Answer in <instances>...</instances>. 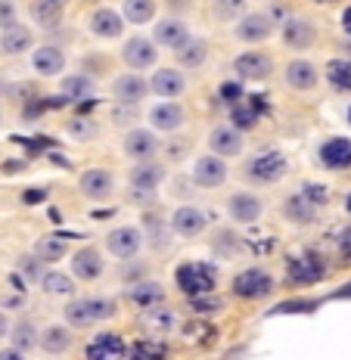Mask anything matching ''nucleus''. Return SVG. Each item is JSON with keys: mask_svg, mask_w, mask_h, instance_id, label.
Returning <instances> with one entry per match:
<instances>
[{"mask_svg": "<svg viewBox=\"0 0 351 360\" xmlns=\"http://www.w3.org/2000/svg\"><path fill=\"white\" fill-rule=\"evenodd\" d=\"M128 302L137 304L140 311L155 307V304H165V286L155 280H143V283H137V286L128 289Z\"/></svg>", "mask_w": 351, "mask_h": 360, "instance_id": "obj_32", "label": "nucleus"}, {"mask_svg": "<svg viewBox=\"0 0 351 360\" xmlns=\"http://www.w3.org/2000/svg\"><path fill=\"white\" fill-rule=\"evenodd\" d=\"M32 65L37 75H44V78H53V75H63L65 69V53L59 47H50V44H44V47H37L32 53Z\"/></svg>", "mask_w": 351, "mask_h": 360, "instance_id": "obj_30", "label": "nucleus"}, {"mask_svg": "<svg viewBox=\"0 0 351 360\" xmlns=\"http://www.w3.org/2000/svg\"><path fill=\"white\" fill-rule=\"evenodd\" d=\"M286 171H289L286 155H283L280 149H264V153L252 155V159L245 162L243 174H245V180H252V184H258V186H271V184H277Z\"/></svg>", "mask_w": 351, "mask_h": 360, "instance_id": "obj_4", "label": "nucleus"}, {"mask_svg": "<svg viewBox=\"0 0 351 360\" xmlns=\"http://www.w3.org/2000/svg\"><path fill=\"white\" fill-rule=\"evenodd\" d=\"M32 16H34V22H41V25H56V22L63 19V10L41 4V0H32Z\"/></svg>", "mask_w": 351, "mask_h": 360, "instance_id": "obj_44", "label": "nucleus"}, {"mask_svg": "<svg viewBox=\"0 0 351 360\" xmlns=\"http://www.w3.org/2000/svg\"><path fill=\"white\" fill-rule=\"evenodd\" d=\"M212 4H215V0H212Z\"/></svg>", "mask_w": 351, "mask_h": 360, "instance_id": "obj_59", "label": "nucleus"}, {"mask_svg": "<svg viewBox=\"0 0 351 360\" xmlns=\"http://www.w3.org/2000/svg\"><path fill=\"white\" fill-rule=\"evenodd\" d=\"M317 162L326 171H348L351 168V140L348 137H330L317 149Z\"/></svg>", "mask_w": 351, "mask_h": 360, "instance_id": "obj_14", "label": "nucleus"}, {"mask_svg": "<svg viewBox=\"0 0 351 360\" xmlns=\"http://www.w3.org/2000/svg\"><path fill=\"white\" fill-rule=\"evenodd\" d=\"M34 255L47 264V261H59L65 255V243H63V236H41L37 239V245H34Z\"/></svg>", "mask_w": 351, "mask_h": 360, "instance_id": "obj_40", "label": "nucleus"}, {"mask_svg": "<svg viewBox=\"0 0 351 360\" xmlns=\"http://www.w3.org/2000/svg\"><path fill=\"white\" fill-rule=\"evenodd\" d=\"M41 4H47V6H56V10H65V6H69V0H41Z\"/></svg>", "mask_w": 351, "mask_h": 360, "instance_id": "obj_54", "label": "nucleus"}, {"mask_svg": "<svg viewBox=\"0 0 351 360\" xmlns=\"http://www.w3.org/2000/svg\"><path fill=\"white\" fill-rule=\"evenodd\" d=\"M317 307H320L317 298H289V302L271 307L267 317H283V314H311V311H317Z\"/></svg>", "mask_w": 351, "mask_h": 360, "instance_id": "obj_41", "label": "nucleus"}, {"mask_svg": "<svg viewBox=\"0 0 351 360\" xmlns=\"http://www.w3.org/2000/svg\"><path fill=\"white\" fill-rule=\"evenodd\" d=\"M333 298H351V283H348V286H342V289H336Z\"/></svg>", "mask_w": 351, "mask_h": 360, "instance_id": "obj_53", "label": "nucleus"}, {"mask_svg": "<svg viewBox=\"0 0 351 360\" xmlns=\"http://www.w3.org/2000/svg\"><path fill=\"white\" fill-rule=\"evenodd\" d=\"M342 32L351 37V6H345V10H342Z\"/></svg>", "mask_w": 351, "mask_h": 360, "instance_id": "obj_52", "label": "nucleus"}, {"mask_svg": "<svg viewBox=\"0 0 351 360\" xmlns=\"http://www.w3.org/2000/svg\"><path fill=\"white\" fill-rule=\"evenodd\" d=\"M155 0H125L122 4V19H128L131 25H146L155 16Z\"/></svg>", "mask_w": 351, "mask_h": 360, "instance_id": "obj_37", "label": "nucleus"}, {"mask_svg": "<svg viewBox=\"0 0 351 360\" xmlns=\"http://www.w3.org/2000/svg\"><path fill=\"white\" fill-rule=\"evenodd\" d=\"M125 351H128V345H125L122 335L115 333H100L94 335V342L87 345V360H125Z\"/></svg>", "mask_w": 351, "mask_h": 360, "instance_id": "obj_26", "label": "nucleus"}, {"mask_svg": "<svg viewBox=\"0 0 351 360\" xmlns=\"http://www.w3.org/2000/svg\"><path fill=\"white\" fill-rule=\"evenodd\" d=\"M261 212H264V205H261V199L252 196V193H234V196L227 199V214L234 217L236 224H255Z\"/></svg>", "mask_w": 351, "mask_h": 360, "instance_id": "obj_29", "label": "nucleus"}, {"mask_svg": "<svg viewBox=\"0 0 351 360\" xmlns=\"http://www.w3.org/2000/svg\"><path fill=\"white\" fill-rule=\"evenodd\" d=\"M37 345H41V348L47 351V354H63V351L72 345V333H69V326H63V323L47 326L41 335H37Z\"/></svg>", "mask_w": 351, "mask_h": 360, "instance_id": "obj_35", "label": "nucleus"}, {"mask_svg": "<svg viewBox=\"0 0 351 360\" xmlns=\"http://www.w3.org/2000/svg\"><path fill=\"white\" fill-rule=\"evenodd\" d=\"M336 249L342 255V264H351V227H345L339 236H336Z\"/></svg>", "mask_w": 351, "mask_h": 360, "instance_id": "obj_50", "label": "nucleus"}, {"mask_svg": "<svg viewBox=\"0 0 351 360\" xmlns=\"http://www.w3.org/2000/svg\"><path fill=\"white\" fill-rule=\"evenodd\" d=\"M146 94H149V81L140 72H125L112 81V96H115L118 103H125V106L140 103Z\"/></svg>", "mask_w": 351, "mask_h": 360, "instance_id": "obj_20", "label": "nucleus"}, {"mask_svg": "<svg viewBox=\"0 0 351 360\" xmlns=\"http://www.w3.org/2000/svg\"><path fill=\"white\" fill-rule=\"evenodd\" d=\"M205 227H208V217L196 205H181L171 214V233H177L181 239H196Z\"/></svg>", "mask_w": 351, "mask_h": 360, "instance_id": "obj_13", "label": "nucleus"}, {"mask_svg": "<svg viewBox=\"0 0 351 360\" xmlns=\"http://www.w3.org/2000/svg\"><path fill=\"white\" fill-rule=\"evenodd\" d=\"M10 339H13V348H19L22 354H25V351H32L37 345V326L32 320H19V323L10 329Z\"/></svg>", "mask_w": 351, "mask_h": 360, "instance_id": "obj_38", "label": "nucleus"}, {"mask_svg": "<svg viewBox=\"0 0 351 360\" xmlns=\"http://www.w3.org/2000/svg\"><path fill=\"white\" fill-rule=\"evenodd\" d=\"M34 47V32L28 25H10L0 32V53L6 56H19V53H28Z\"/></svg>", "mask_w": 351, "mask_h": 360, "instance_id": "obj_28", "label": "nucleus"}, {"mask_svg": "<svg viewBox=\"0 0 351 360\" xmlns=\"http://www.w3.org/2000/svg\"><path fill=\"white\" fill-rule=\"evenodd\" d=\"M140 245H143V236H140V230L131 227V224L109 230V236H106V252L115 255L118 261H131L134 255L140 252Z\"/></svg>", "mask_w": 351, "mask_h": 360, "instance_id": "obj_10", "label": "nucleus"}, {"mask_svg": "<svg viewBox=\"0 0 351 360\" xmlns=\"http://www.w3.org/2000/svg\"><path fill=\"white\" fill-rule=\"evenodd\" d=\"M149 122H153L155 131H162V134H174V131H181L184 122H186V112L181 103H174V100H162V103H155L153 109H149Z\"/></svg>", "mask_w": 351, "mask_h": 360, "instance_id": "obj_21", "label": "nucleus"}, {"mask_svg": "<svg viewBox=\"0 0 351 360\" xmlns=\"http://www.w3.org/2000/svg\"><path fill=\"white\" fill-rule=\"evenodd\" d=\"M190 37L193 34H190V28H186V22L177 19V16H168V19L155 22V28H153V44L155 47L177 50V47H184Z\"/></svg>", "mask_w": 351, "mask_h": 360, "instance_id": "obj_18", "label": "nucleus"}, {"mask_svg": "<svg viewBox=\"0 0 351 360\" xmlns=\"http://www.w3.org/2000/svg\"><path fill=\"white\" fill-rule=\"evenodd\" d=\"M326 84L336 94H351V59H330V65H326Z\"/></svg>", "mask_w": 351, "mask_h": 360, "instance_id": "obj_36", "label": "nucleus"}, {"mask_svg": "<svg viewBox=\"0 0 351 360\" xmlns=\"http://www.w3.org/2000/svg\"><path fill=\"white\" fill-rule=\"evenodd\" d=\"M234 34L240 37L243 44H261L274 34V19L267 16V13H243Z\"/></svg>", "mask_w": 351, "mask_h": 360, "instance_id": "obj_15", "label": "nucleus"}, {"mask_svg": "<svg viewBox=\"0 0 351 360\" xmlns=\"http://www.w3.org/2000/svg\"><path fill=\"white\" fill-rule=\"evenodd\" d=\"M314 4H320V6H330V4H339V0H314Z\"/></svg>", "mask_w": 351, "mask_h": 360, "instance_id": "obj_56", "label": "nucleus"}, {"mask_svg": "<svg viewBox=\"0 0 351 360\" xmlns=\"http://www.w3.org/2000/svg\"><path fill=\"white\" fill-rule=\"evenodd\" d=\"M280 37H283V44H286L289 50L305 53V50H311L317 44V25L311 19H305V16H289L280 25Z\"/></svg>", "mask_w": 351, "mask_h": 360, "instance_id": "obj_7", "label": "nucleus"}, {"mask_svg": "<svg viewBox=\"0 0 351 360\" xmlns=\"http://www.w3.org/2000/svg\"><path fill=\"white\" fill-rule=\"evenodd\" d=\"M146 81H149V90L155 96H162V100H174V96H181L186 90V78L177 69H155L153 78H146Z\"/></svg>", "mask_w": 351, "mask_h": 360, "instance_id": "obj_25", "label": "nucleus"}, {"mask_svg": "<svg viewBox=\"0 0 351 360\" xmlns=\"http://www.w3.org/2000/svg\"><path fill=\"white\" fill-rule=\"evenodd\" d=\"M162 180H165V165L162 162H137L128 174V186L134 193H155Z\"/></svg>", "mask_w": 351, "mask_h": 360, "instance_id": "obj_19", "label": "nucleus"}, {"mask_svg": "<svg viewBox=\"0 0 351 360\" xmlns=\"http://www.w3.org/2000/svg\"><path fill=\"white\" fill-rule=\"evenodd\" d=\"M155 153H159V137L153 131H143V127H134L125 137V155L134 162H153Z\"/></svg>", "mask_w": 351, "mask_h": 360, "instance_id": "obj_22", "label": "nucleus"}, {"mask_svg": "<svg viewBox=\"0 0 351 360\" xmlns=\"http://www.w3.org/2000/svg\"><path fill=\"white\" fill-rule=\"evenodd\" d=\"M326 202H330V190H326V186L305 184L302 190H295L293 196H286V202H283V214H286L293 224H311Z\"/></svg>", "mask_w": 351, "mask_h": 360, "instance_id": "obj_1", "label": "nucleus"}, {"mask_svg": "<svg viewBox=\"0 0 351 360\" xmlns=\"http://www.w3.org/2000/svg\"><path fill=\"white\" fill-rule=\"evenodd\" d=\"M69 134L78 140H91L94 137V122H84V118H75L69 122Z\"/></svg>", "mask_w": 351, "mask_h": 360, "instance_id": "obj_49", "label": "nucleus"}, {"mask_svg": "<svg viewBox=\"0 0 351 360\" xmlns=\"http://www.w3.org/2000/svg\"><path fill=\"white\" fill-rule=\"evenodd\" d=\"M125 357L128 360H168V345L162 339H155V335H146V339L131 342Z\"/></svg>", "mask_w": 351, "mask_h": 360, "instance_id": "obj_33", "label": "nucleus"}, {"mask_svg": "<svg viewBox=\"0 0 351 360\" xmlns=\"http://www.w3.org/2000/svg\"><path fill=\"white\" fill-rule=\"evenodd\" d=\"M41 289L47 292V295H72L75 280H69L65 274H44L41 276Z\"/></svg>", "mask_w": 351, "mask_h": 360, "instance_id": "obj_42", "label": "nucleus"}, {"mask_svg": "<svg viewBox=\"0 0 351 360\" xmlns=\"http://www.w3.org/2000/svg\"><path fill=\"white\" fill-rule=\"evenodd\" d=\"M72 274L84 283H94L103 274V255L96 249H78L72 255Z\"/></svg>", "mask_w": 351, "mask_h": 360, "instance_id": "obj_31", "label": "nucleus"}, {"mask_svg": "<svg viewBox=\"0 0 351 360\" xmlns=\"http://www.w3.org/2000/svg\"><path fill=\"white\" fill-rule=\"evenodd\" d=\"M348 124H351V106H348Z\"/></svg>", "mask_w": 351, "mask_h": 360, "instance_id": "obj_58", "label": "nucleus"}, {"mask_svg": "<svg viewBox=\"0 0 351 360\" xmlns=\"http://www.w3.org/2000/svg\"><path fill=\"white\" fill-rule=\"evenodd\" d=\"M234 72L240 81H264L274 72V59L264 50H245L234 59Z\"/></svg>", "mask_w": 351, "mask_h": 360, "instance_id": "obj_9", "label": "nucleus"}, {"mask_svg": "<svg viewBox=\"0 0 351 360\" xmlns=\"http://www.w3.org/2000/svg\"><path fill=\"white\" fill-rule=\"evenodd\" d=\"M345 208H348V214H351V193H348V199H345Z\"/></svg>", "mask_w": 351, "mask_h": 360, "instance_id": "obj_57", "label": "nucleus"}, {"mask_svg": "<svg viewBox=\"0 0 351 360\" xmlns=\"http://www.w3.org/2000/svg\"><path fill=\"white\" fill-rule=\"evenodd\" d=\"M0 360H25V354H22L19 348H13V345H10V348L0 351Z\"/></svg>", "mask_w": 351, "mask_h": 360, "instance_id": "obj_51", "label": "nucleus"}, {"mask_svg": "<svg viewBox=\"0 0 351 360\" xmlns=\"http://www.w3.org/2000/svg\"><path fill=\"white\" fill-rule=\"evenodd\" d=\"M87 25H91V34L94 37H103V41H115V37H122V32H125L122 13L109 10V6H100V10L91 16Z\"/></svg>", "mask_w": 351, "mask_h": 360, "instance_id": "obj_27", "label": "nucleus"}, {"mask_svg": "<svg viewBox=\"0 0 351 360\" xmlns=\"http://www.w3.org/2000/svg\"><path fill=\"white\" fill-rule=\"evenodd\" d=\"M118 304L112 302V298H78V302L65 304V323L72 329H87L94 323H100V320H109L115 317Z\"/></svg>", "mask_w": 351, "mask_h": 360, "instance_id": "obj_3", "label": "nucleus"}, {"mask_svg": "<svg viewBox=\"0 0 351 360\" xmlns=\"http://www.w3.org/2000/svg\"><path fill=\"white\" fill-rule=\"evenodd\" d=\"M19 274L22 276H28L32 283H41V276H44V261L37 258V255H25V258L19 261Z\"/></svg>", "mask_w": 351, "mask_h": 360, "instance_id": "obj_46", "label": "nucleus"}, {"mask_svg": "<svg viewBox=\"0 0 351 360\" xmlns=\"http://www.w3.org/2000/svg\"><path fill=\"white\" fill-rule=\"evenodd\" d=\"M218 96L227 103V106H236V103L243 100V84L240 81H224V84L218 87Z\"/></svg>", "mask_w": 351, "mask_h": 360, "instance_id": "obj_47", "label": "nucleus"}, {"mask_svg": "<svg viewBox=\"0 0 351 360\" xmlns=\"http://www.w3.org/2000/svg\"><path fill=\"white\" fill-rule=\"evenodd\" d=\"M16 16H19V6L13 0H0V32L16 25Z\"/></svg>", "mask_w": 351, "mask_h": 360, "instance_id": "obj_48", "label": "nucleus"}, {"mask_svg": "<svg viewBox=\"0 0 351 360\" xmlns=\"http://www.w3.org/2000/svg\"><path fill=\"white\" fill-rule=\"evenodd\" d=\"M91 90H94V84H91V78H84V75H69V78L63 81V96L69 103H81Z\"/></svg>", "mask_w": 351, "mask_h": 360, "instance_id": "obj_39", "label": "nucleus"}, {"mask_svg": "<svg viewBox=\"0 0 351 360\" xmlns=\"http://www.w3.org/2000/svg\"><path fill=\"white\" fill-rule=\"evenodd\" d=\"M155 59H159V47H155L149 37H128L122 47V63L128 65L131 72H143L153 69Z\"/></svg>", "mask_w": 351, "mask_h": 360, "instance_id": "obj_8", "label": "nucleus"}, {"mask_svg": "<svg viewBox=\"0 0 351 360\" xmlns=\"http://www.w3.org/2000/svg\"><path fill=\"white\" fill-rule=\"evenodd\" d=\"M193 180L203 190H218L227 180V162L218 159V155H199L196 165H193Z\"/></svg>", "mask_w": 351, "mask_h": 360, "instance_id": "obj_17", "label": "nucleus"}, {"mask_svg": "<svg viewBox=\"0 0 351 360\" xmlns=\"http://www.w3.org/2000/svg\"><path fill=\"white\" fill-rule=\"evenodd\" d=\"M283 81H286V87L295 90V94H311V90L320 84V72L311 59H293V63L286 65V72H283Z\"/></svg>", "mask_w": 351, "mask_h": 360, "instance_id": "obj_11", "label": "nucleus"}, {"mask_svg": "<svg viewBox=\"0 0 351 360\" xmlns=\"http://www.w3.org/2000/svg\"><path fill=\"white\" fill-rule=\"evenodd\" d=\"M174 286L186 298L208 295V292H215V286H218V270L208 264V261H184V264L174 267Z\"/></svg>", "mask_w": 351, "mask_h": 360, "instance_id": "obj_2", "label": "nucleus"}, {"mask_svg": "<svg viewBox=\"0 0 351 360\" xmlns=\"http://www.w3.org/2000/svg\"><path fill=\"white\" fill-rule=\"evenodd\" d=\"M326 276V258L320 252H302L298 258L289 261L286 283L289 286H314Z\"/></svg>", "mask_w": 351, "mask_h": 360, "instance_id": "obj_5", "label": "nucleus"}, {"mask_svg": "<svg viewBox=\"0 0 351 360\" xmlns=\"http://www.w3.org/2000/svg\"><path fill=\"white\" fill-rule=\"evenodd\" d=\"M271 109L267 106V96H249V100H240L236 106H230V127H236V131H252L261 115Z\"/></svg>", "mask_w": 351, "mask_h": 360, "instance_id": "obj_12", "label": "nucleus"}, {"mask_svg": "<svg viewBox=\"0 0 351 360\" xmlns=\"http://www.w3.org/2000/svg\"><path fill=\"white\" fill-rule=\"evenodd\" d=\"M174 53H177V65H181V69H203L205 59H208V44L203 37H190L184 47L174 50Z\"/></svg>", "mask_w": 351, "mask_h": 360, "instance_id": "obj_34", "label": "nucleus"}, {"mask_svg": "<svg viewBox=\"0 0 351 360\" xmlns=\"http://www.w3.org/2000/svg\"><path fill=\"white\" fill-rule=\"evenodd\" d=\"M208 149L218 159H234V155L243 153V134L230 124H218L212 134H208Z\"/></svg>", "mask_w": 351, "mask_h": 360, "instance_id": "obj_23", "label": "nucleus"}, {"mask_svg": "<svg viewBox=\"0 0 351 360\" xmlns=\"http://www.w3.org/2000/svg\"><path fill=\"white\" fill-rule=\"evenodd\" d=\"M10 333V323H6V317H4V311H0V339Z\"/></svg>", "mask_w": 351, "mask_h": 360, "instance_id": "obj_55", "label": "nucleus"}, {"mask_svg": "<svg viewBox=\"0 0 351 360\" xmlns=\"http://www.w3.org/2000/svg\"><path fill=\"white\" fill-rule=\"evenodd\" d=\"M243 13H245V0H215V16L221 22L240 19Z\"/></svg>", "mask_w": 351, "mask_h": 360, "instance_id": "obj_43", "label": "nucleus"}, {"mask_svg": "<svg viewBox=\"0 0 351 360\" xmlns=\"http://www.w3.org/2000/svg\"><path fill=\"white\" fill-rule=\"evenodd\" d=\"M186 304H190V311H193V314H218L221 307H224V302H221V298H215L212 292H208V295H196V298H190Z\"/></svg>", "mask_w": 351, "mask_h": 360, "instance_id": "obj_45", "label": "nucleus"}, {"mask_svg": "<svg viewBox=\"0 0 351 360\" xmlns=\"http://www.w3.org/2000/svg\"><path fill=\"white\" fill-rule=\"evenodd\" d=\"M78 186L87 199L103 202L115 193V177H112V171H106V168H87V171H81Z\"/></svg>", "mask_w": 351, "mask_h": 360, "instance_id": "obj_16", "label": "nucleus"}, {"mask_svg": "<svg viewBox=\"0 0 351 360\" xmlns=\"http://www.w3.org/2000/svg\"><path fill=\"white\" fill-rule=\"evenodd\" d=\"M140 326L153 335H168V333H177V314L171 311L168 304H155V307H146L140 314Z\"/></svg>", "mask_w": 351, "mask_h": 360, "instance_id": "obj_24", "label": "nucleus"}, {"mask_svg": "<svg viewBox=\"0 0 351 360\" xmlns=\"http://www.w3.org/2000/svg\"><path fill=\"white\" fill-rule=\"evenodd\" d=\"M230 289H234L236 298H245V302H258V298L271 295L274 276L267 274L264 267H249V270H243V274L234 276V286H230Z\"/></svg>", "mask_w": 351, "mask_h": 360, "instance_id": "obj_6", "label": "nucleus"}]
</instances>
